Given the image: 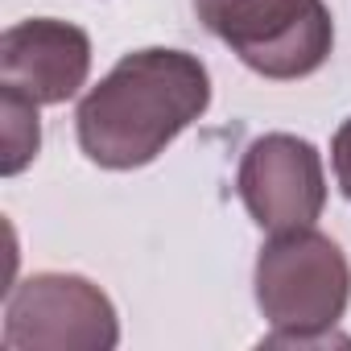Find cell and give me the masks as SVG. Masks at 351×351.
Masks as SVG:
<instances>
[{"label": "cell", "mask_w": 351, "mask_h": 351, "mask_svg": "<svg viewBox=\"0 0 351 351\" xmlns=\"http://www.w3.org/2000/svg\"><path fill=\"white\" fill-rule=\"evenodd\" d=\"M256 306L273 335L265 343H326L351 302L347 252L310 228L273 232L256 256Z\"/></svg>", "instance_id": "obj_2"}, {"label": "cell", "mask_w": 351, "mask_h": 351, "mask_svg": "<svg viewBox=\"0 0 351 351\" xmlns=\"http://www.w3.org/2000/svg\"><path fill=\"white\" fill-rule=\"evenodd\" d=\"M236 191L256 228H310L326 207L322 153L293 132H265L240 157Z\"/></svg>", "instance_id": "obj_5"}, {"label": "cell", "mask_w": 351, "mask_h": 351, "mask_svg": "<svg viewBox=\"0 0 351 351\" xmlns=\"http://www.w3.org/2000/svg\"><path fill=\"white\" fill-rule=\"evenodd\" d=\"M9 351H108L120 339L112 298L79 273H34L5 302Z\"/></svg>", "instance_id": "obj_4"}, {"label": "cell", "mask_w": 351, "mask_h": 351, "mask_svg": "<svg viewBox=\"0 0 351 351\" xmlns=\"http://www.w3.org/2000/svg\"><path fill=\"white\" fill-rule=\"evenodd\" d=\"M330 169H335V182H339L343 199L351 203V116L330 136Z\"/></svg>", "instance_id": "obj_8"}, {"label": "cell", "mask_w": 351, "mask_h": 351, "mask_svg": "<svg viewBox=\"0 0 351 351\" xmlns=\"http://www.w3.org/2000/svg\"><path fill=\"white\" fill-rule=\"evenodd\" d=\"M211 108L203 58L169 46L124 54L75 112L79 149L99 169H141L157 161Z\"/></svg>", "instance_id": "obj_1"}, {"label": "cell", "mask_w": 351, "mask_h": 351, "mask_svg": "<svg viewBox=\"0 0 351 351\" xmlns=\"http://www.w3.org/2000/svg\"><path fill=\"white\" fill-rule=\"evenodd\" d=\"M0 120H5V153H0V173L13 178L21 173L38 149H42V124H38V104L0 87Z\"/></svg>", "instance_id": "obj_7"}, {"label": "cell", "mask_w": 351, "mask_h": 351, "mask_svg": "<svg viewBox=\"0 0 351 351\" xmlns=\"http://www.w3.org/2000/svg\"><path fill=\"white\" fill-rule=\"evenodd\" d=\"M91 75V38L54 17H29L0 34V87L54 108L79 95Z\"/></svg>", "instance_id": "obj_6"}, {"label": "cell", "mask_w": 351, "mask_h": 351, "mask_svg": "<svg viewBox=\"0 0 351 351\" xmlns=\"http://www.w3.org/2000/svg\"><path fill=\"white\" fill-rule=\"evenodd\" d=\"M195 13L261 79H306L335 50L326 0H195Z\"/></svg>", "instance_id": "obj_3"}]
</instances>
